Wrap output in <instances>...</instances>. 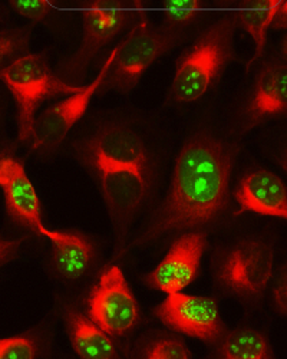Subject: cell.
Here are the masks:
<instances>
[{
  "label": "cell",
  "instance_id": "obj_5",
  "mask_svg": "<svg viewBox=\"0 0 287 359\" xmlns=\"http://www.w3.org/2000/svg\"><path fill=\"white\" fill-rule=\"evenodd\" d=\"M274 250L265 241L243 242L230 250L220 267V282L230 293L257 301L270 283Z\"/></svg>",
  "mask_w": 287,
  "mask_h": 359
},
{
  "label": "cell",
  "instance_id": "obj_12",
  "mask_svg": "<svg viewBox=\"0 0 287 359\" xmlns=\"http://www.w3.org/2000/svg\"><path fill=\"white\" fill-rule=\"evenodd\" d=\"M236 198L243 212L287 219V191L283 180L272 171L255 168L240 180Z\"/></svg>",
  "mask_w": 287,
  "mask_h": 359
},
{
  "label": "cell",
  "instance_id": "obj_3",
  "mask_svg": "<svg viewBox=\"0 0 287 359\" xmlns=\"http://www.w3.org/2000/svg\"><path fill=\"white\" fill-rule=\"evenodd\" d=\"M234 23L232 16L210 26L181 59L171 83L176 101L192 104L209 93L232 53Z\"/></svg>",
  "mask_w": 287,
  "mask_h": 359
},
{
  "label": "cell",
  "instance_id": "obj_13",
  "mask_svg": "<svg viewBox=\"0 0 287 359\" xmlns=\"http://www.w3.org/2000/svg\"><path fill=\"white\" fill-rule=\"evenodd\" d=\"M130 20V12L121 9H90L83 13L82 46L71 71H82L106 43L117 38Z\"/></svg>",
  "mask_w": 287,
  "mask_h": 359
},
{
  "label": "cell",
  "instance_id": "obj_11",
  "mask_svg": "<svg viewBox=\"0 0 287 359\" xmlns=\"http://www.w3.org/2000/svg\"><path fill=\"white\" fill-rule=\"evenodd\" d=\"M0 187L4 189L9 213L38 233L45 224L41 201L24 167L12 157L0 158Z\"/></svg>",
  "mask_w": 287,
  "mask_h": 359
},
{
  "label": "cell",
  "instance_id": "obj_6",
  "mask_svg": "<svg viewBox=\"0 0 287 359\" xmlns=\"http://www.w3.org/2000/svg\"><path fill=\"white\" fill-rule=\"evenodd\" d=\"M118 50L120 45L115 46V49L109 53L99 74L90 85L82 86L72 97L48 108L42 114V116L35 123L32 137V144L35 149L42 153H52L62 145L72 128L85 115L86 109H88L91 104V100L98 93L101 85L106 81L115 59H117Z\"/></svg>",
  "mask_w": 287,
  "mask_h": 359
},
{
  "label": "cell",
  "instance_id": "obj_15",
  "mask_svg": "<svg viewBox=\"0 0 287 359\" xmlns=\"http://www.w3.org/2000/svg\"><path fill=\"white\" fill-rule=\"evenodd\" d=\"M38 234L46 237L52 243L53 266L59 276L66 280H76L88 271L95 253L88 238L78 233L50 230L46 226Z\"/></svg>",
  "mask_w": 287,
  "mask_h": 359
},
{
  "label": "cell",
  "instance_id": "obj_4",
  "mask_svg": "<svg viewBox=\"0 0 287 359\" xmlns=\"http://www.w3.org/2000/svg\"><path fill=\"white\" fill-rule=\"evenodd\" d=\"M0 79L9 88L19 109V138L22 142L32 141L35 114L42 101L56 94L78 93L80 86H72L57 79L45 56L24 53L6 67L0 68Z\"/></svg>",
  "mask_w": 287,
  "mask_h": 359
},
{
  "label": "cell",
  "instance_id": "obj_10",
  "mask_svg": "<svg viewBox=\"0 0 287 359\" xmlns=\"http://www.w3.org/2000/svg\"><path fill=\"white\" fill-rule=\"evenodd\" d=\"M204 249L206 236L203 233L183 236L148 276V285L167 294L181 292L194 280Z\"/></svg>",
  "mask_w": 287,
  "mask_h": 359
},
{
  "label": "cell",
  "instance_id": "obj_16",
  "mask_svg": "<svg viewBox=\"0 0 287 359\" xmlns=\"http://www.w3.org/2000/svg\"><path fill=\"white\" fill-rule=\"evenodd\" d=\"M71 342L78 356L85 359H109L117 356V348L104 329L83 316L71 312L68 315Z\"/></svg>",
  "mask_w": 287,
  "mask_h": 359
},
{
  "label": "cell",
  "instance_id": "obj_1",
  "mask_svg": "<svg viewBox=\"0 0 287 359\" xmlns=\"http://www.w3.org/2000/svg\"><path fill=\"white\" fill-rule=\"evenodd\" d=\"M233 164L232 149L210 131L187 140L169 193L147 231L148 241L204 226L217 217L227 203Z\"/></svg>",
  "mask_w": 287,
  "mask_h": 359
},
{
  "label": "cell",
  "instance_id": "obj_19",
  "mask_svg": "<svg viewBox=\"0 0 287 359\" xmlns=\"http://www.w3.org/2000/svg\"><path fill=\"white\" fill-rule=\"evenodd\" d=\"M150 359H188L191 352L187 345L177 338H161L154 341L144 353Z\"/></svg>",
  "mask_w": 287,
  "mask_h": 359
},
{
  "label": "cell",
  "instance_id": "obj_17",
  "mask_svg": "<svg viewBox=\"0 0 287 359\" xmlns=\"http://www.w3.org/2000/svg\"><path fill=\"white\" fill-rule=\"evenodd\" d=\"M217 353L224 359H269L272 346L262 332L237 329L221 341Z\"/></svg>",
  "mask_w": 287,
  "mask_h": 359
},
{
  "label": "cell",
  "instance_id": "obj_2",
  "mask_svg": "<svg viewBox=\"0 0 287 359\" xmlns=\"http://www.w3.org/2000/svg\"><path fill=\"white\" fill-rule=\"evenodd\" d=\"M108 212L125 230L155 187V164L147 144L124 121L98 126L80 145Z\"/></svg>",
  "mask_w": 287,
  "mask_h": 359
},
{
  "label": "cell",
  "instance_id": "obj_9",
  "mask_svg": "<svg viewBox=\"0 0 287 359\" xmlns=\"http://www.w3.org/2000/svg\"><path fill=\"white\" fill-rule=\"evenodd\" d=\"M157 316L168 327L201 341H214L223 332L217 304L203 296L169 293L157 308Z\"/></svg>",
  "mask_w": 287,
  "mask_h": 359
},
{
  "label": "cell",
  "instance_id": "obj_20",
  "mask_svg": "<svg viewBox=\"0 0 287 359\" xmlns=\"http://www.w3.org/2000/svg\"><path fill=\"white\" fill-rule=\"evenodd\" d=\"M36 352L35 341L27 337L0 339V359H32Z\"/></svg>",
  "mask_w": 287,
  "mask_h": 359
},
{
  "label": "cell",
  "instance_id": "obj_21",
  "mask_svg": "<svg viewBox=\"0 0 287 359\" xmlns=\"http://www.w3.org/2000/svg\"><path fill=\"white\" fill-rule=\"evenodd\" d=\"M201 16V11L195 8H186V6H176L167 12V23L171 27L169 34L180 32L181 29L191 25Z\"/></svg>",
  "mask_w": 287,
  "mask_h": 359
},
{
  "label": "cell",
  "instance_id": "obj_25",
  "mask_svg": "<svg viewBox=\"0 0 287 359\" xmlns=\"http://www.w3.org/2000/svg\"><path fill=\"white\" fill-rule=\"evenodd\" d=\"M18 242L15 241H5V238H0V263L8 260L16 250Z\"/></svg>",
  "mask_w": 287,
  "mask_h": 359
},
{
  "label": "cell",
  "instance_id": "obj_23",
  "mask_svg": "<svg viewBox=\"0 0 287 359\" xmlns=\"http://www.w3.org/2000/svg\"><path fill=\"white\" fill-rule=\"evenodd\" d=\"M29 41V35L23 31L0 34V67L9 56L22 49Z\"/></svg>",
  "mask_w": 287,
  "mask_h": 359
},
{
  "label": "cell",
  "instance_id": "obj_14",
  "mask_svg": "<svg viewBox=\"0 0 287 359\" xmlns=\"http://www.w3.org/2000/svg\"><path fill=\"white\" fill-rule=\"evenodd\" d=\"M287 107V71L283 59L267 64L258 74L246 108L250 123L280 115Z\"/></svg>",
  "mask_w": 287,
  "mask_h": 359
},
{
  "label": "cell",
  "instance_id": "obj_18",
  "mask_svg": "<svg viewBox=\"0 0 287 359\" xmlns=\"http://www.w3.org/2000/svg\"><path fill=\"white\" fill-rule=\"evenodd\" d=\"M280 5L244 9L234 16L236 22L244 29L254 42L255 52L251 62H255L263 55L267 43V32L270 26L274 23Z\"/></svg>",
  "mask_w": 287,
  "mask_h": 359
},
{
  "label": "cell",
  "instance_id": "obj_24",
  "mask_svg": "<svg viewBox=\"0 0 287 359\" xmlns=\"http://www.w3.org/2000/svg\"><path fill=\"white\" fill-rule=\"evenodd\" d=\"M287 293H286V278L281 276L280 282L276 285L274 289V305L276 309L281 316L286 315V306H287Z\"/></svg>",
  "mask_w": 287,
  "mask_h": 359
},
{
  "label": "cell",
  "instance_id": "obj_8",
  "mask_svg": "<svg viewBox=\"0 0 287 359\" xmlns=\"http://www.w3.org/2000/svg\"><path fill=\"white\" fill-rule=\"evenodd\" d=\"M92 320L112 337H121L138 323L139 308L122 269L109 266L101 275L90 299Z\"/></svg>",
  "mask_w": 287,
  "mask_h": 359
},
{
  "label": "cell",
  "instance_id": "obj_7",
  "mask_svg": "<svg viewBox=\"0 0 287 359\" xmlns=\"http://www.w3.org/2000/svg\"><path fill=\"white\" fill-rule=\"evenodd\" d=\"M172 36L174 35L169 32L157 31L142 18L127 39L120 43L113 68L106 78L108 85L117 91L128 93L138 83L142 74L169 48Z\"/></svg>",
  "mask_w": 287,
  "mask_h": 359
},
{
  "label": "cell",
  "instance_id": "obj_22",
  "mask_svg": "<svg viewBox=\"0 0 287 359\" xmlns=\"http://www.w3.org/2000/svg\"><path fill=\"white\" fill-rule=\"evenodd\" d=\"M12 8L19 15L32 20H43L53 11L52 5L43 2V0H20V2L12 4Z\"/></svg>",
  "mask_w": 287,
  "mask_h": 359
}]
</instances>
